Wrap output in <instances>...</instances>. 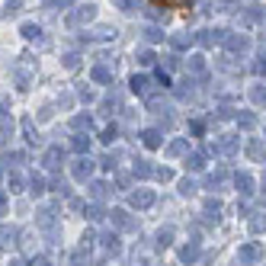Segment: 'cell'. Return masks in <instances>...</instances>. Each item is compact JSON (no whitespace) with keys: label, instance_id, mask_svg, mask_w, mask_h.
<instances>
[{"label":"cell","instance_id":"obj_1","mask_svg":"<svg viewBox=\"0 0 266 266\" xmlns=\"http://www.w3.org/2000/svg\"><path fill=\"white\" fill-rule=\"evenodd\" d=\"M154 6H163V10H189L193 0H151Z\"/></svg>","mask_w":266,"mask_h":266}]
</instances>
